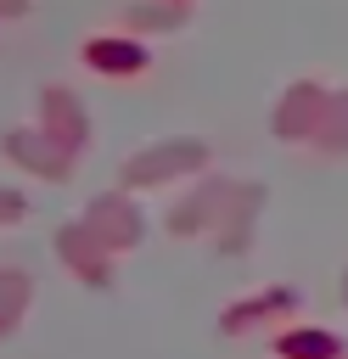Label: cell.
Returning a JSON list of instances; mask_svg holds the SVG:
<instances>
[{
	"label": "cell",
	"mask_w": 348,
	"mask_h": 359,
	"mask_svg": "<svg viewBox=\"0 0 348 359\" xmlns=\"http://www.w3.org/2000/svg\"><path fill=\"white\" fill-rule=\"evenodd\" d=\"M95 62H112V67H129V62H135V50H101V45H95Z\"/></svg>",
	"instance_id": "1"
}]
</instances>
